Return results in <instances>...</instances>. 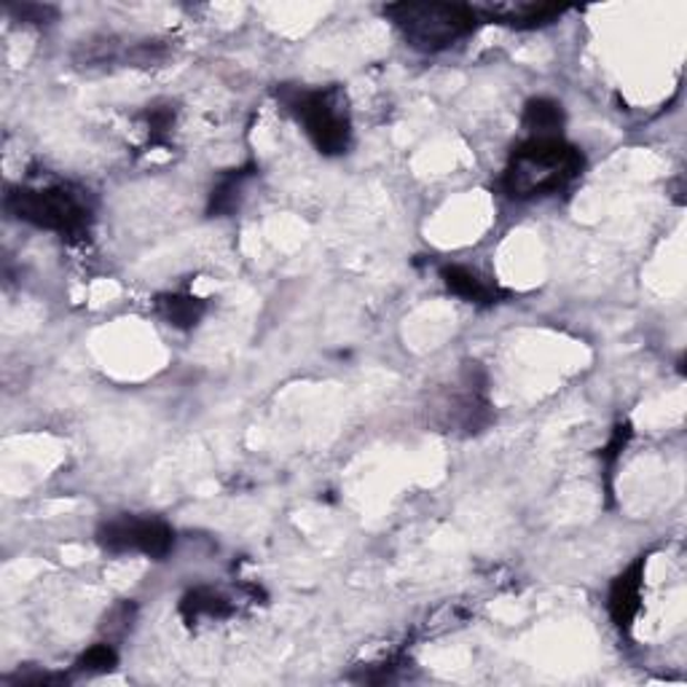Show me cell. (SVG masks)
Masks as SVG:
<instances>
[{
	"label": "cell",
	"mask_w": 687,
	"mask_h": 687,
	"mask_svg": "<svg viewBox=\"0 0 687 687\" xmlns=\"http://www.w3.org/2000/svg\"><path fill=\"white\" fill-rule=\"evenodd\" d=\"M6 213L17 221L30 223L36 229L57 231V234L75 236L89 234L92 226V202H89L87 191L73 189V185H17L6 194Z\"/></svg>",
	"instance_id": "3957f363"
},
{
	"label": "cell",
	"mask_w": 687,
	"mask_h": 687,
	"mask_svg": "<svg viewBox=\"0 0 687 687\" xmlns=\"http://www.w3.org/2000/svg\"><path fill=\"white\" fill-rule=\"evenodd\" d=\"M145 121H148V138H151L153 143H159V140L172 130L175 111H170V108H151V111L145 113Z\"/></svg>",
	"instance_id": "5bb4252c"
},
{
	"label": "cell",
	"mask_w": 687,
	"mask_h": 687,
	"mask_svg": "<svg viewBox=\"0 0 687 687\" xmlns=\"http://www.w3.org/2000/svg\"><path fill=\"white\" fill-rule=\"evenodd\" d=\"M384 17L401 30L411 49L438 54L457 47L481 24L475 6L467 3H393Z\"/></svg>",
	"instance_id": "277c9868"
},
{
	"label": "cell",
	"mask_w": 687,
	"mask_h": 687,
	"mask_svg": "<svg viewBox=\"0 0 687 687\" xmlns=\"http://www.w3.org/2000/svg\"><path fill=\"white\" fill-rule=\"evenodd\" d=\"M156 312L162 314L166 325L181 327V331H191V327H196L199 320L204 317L208 304H204L199 295L191 293H164L156 299Z\"/></svg>",
	"instance_id": "9c48e42d"
},
{
	"label": "cell",
	"mask_w": 687,
	"mask_h": 687,
	"mask_svg": "<svg viewBox=\"0 0 687 687\" xmlns=\"http://www.w3.org/2000/svg\"><path fill=\"white\" fill-rule=\"evenodd\" d=\"M441 280L454 295H459V299L471 301V304H478V306H494L507 295L505 291H499L494 282L484 280L478 272H473V269H465V266H443Z\"/></svg>",
	"instance_id": "ba28073f"
},
{
	"label": "cell",
	"mask_w": 687,
	"mask_h": 687,
	"mask_svg": "<svg viewBox=\"0 0 687 687\" xmlns=\"http://www.w3.org/2000/svg\"><path fill=\"white\" fill-rule=\"evenodd\" d=\"M522 124L529 132V138H550V134H558V130L564 127V111L554 100L535 98L526 102Z\"/></svg>",
	"instance_id": "7c38bea8"
},
{
	"label": "cell",
	"mask_w": 687,
	"mask_h": 687,
	"mask_svg": "<svg viewBox=\"0 0 687 687\" xmlns=\"http://www.w3.org/2000/svg\"><path fill=\"white\" fill-rule=\"evenodd\" d=\"M481 22H497L516 30H537L554 24L567 11V6L537 3V0H516V3H486L475 6Z\"/></svg>",
	"instance_id": "8992f818"
},
{
	"label": "cell",
	"mask_w": 687,
	"mask_h": 687,
	"mask_svg": "<svg viewBox=\"0 0 687 687\" xmlns=\"http://www.w3.org/2000/svg\"><path fill=\"white\" fill-rule=\"evenodd\" d=\"M14 14L22 19V22H33V24H47L51 19H57L54 6H41V3H22V6H9Z\"/></svg>",
	"instance_id": "9a60e30c"
},
{
	"label": "cell",
	"mask_w": 687,
	"mask_h": 687,
	"mask_svg": "<svg viewBox=\"0 0 687 687\" xmlns=\"http://www.w3.org/2000/svg\"><path fill=\"white\" fill-rule=\"evenodd\" d=\"M628 435H632V430H628V425H620L618 430H615V435L607 443L605 454H602L607 465H615V459L620 457V452H623V448H626V443H628Z\"/></svg>",
	"instance_id": "2e32d148"
},
{
	"label": "cell",
	"mask_w": 687,
	"mask_h": 687,
	"mask_svg": "<svg viewBox=\"0 0 687 687\" xmlns=\"http://www.w3.org/2000/svg\"><path fill=\"white\" fill-rule=\"evenodd\" d=\"M253 175H255V166L253 164L226 172V175H223L221 181L215 183L213 194H210L208 215L223 218V215L234 213V210L240 208V199H242V191H245V183Z\"/></svg>",
	"instance_id": "30bf717a"
},
{
	"label": "cell",
	"mask_w": 687,
	"mask_h": 687,
	"mask_svg": "<svg viewBox=\"0 0 687 687\" xmlns=\"http://www.w3.org/2000/svg\"><path fill=\"white\" fill-rule=\"evenodd\" d=\"M583 153L580 148L562 138H526L513 148L503 172V191L513 199L548 196L562 191L580 175Z\"/></svg>",
	"instance_id": "6da1fadb"
},
{
	"label": "cell",
	"mask_w": 687,
	"mask_h": 687,
	"mask_svg": "<svg viewBox=\"0 0 687 687\" xmlns=\"http://www.w3.org/2000/svg\"><path fill=\"white\" fill-rule=\"evenodd\" d=\"M98 543L108 554H143L151 558L170 556L175 548V529L162 518L119 516L98 529Z\"/></svg>",
	"instance_id": "5b68a950"
},
{
	"label": "cell",
	"mask_w": 687,
	"mask_h": 687,
	"mask_svg": "<svg viewBox=\"0 0 687 687\" xmlns=\"http://www.w3.org/2000/svg\"><path fill=\"white\" fill-rule=\"evenodd\" d=\"M277 100L304 127L306 138L323 156H342L352 145V119L342 87L306 89L282 83Z\"/></svg>",
	"instance_id": "7a4b0ae2"
},
{
	"label": "cell",
	"mask_w": 687,
	"mask_h": 687,
	"mask_svg": "<svg viewBox=\"0 0 687 687\" xmlns=\"http://www.w3.org/2000/svg\"><path fill=\"white\" fill-rule=\"evenodd\" d=\"M115 664H119V653H115V647L108 645V641H100V645H92L79 660H75V671L105 674V671H113Z\"/></svg>",
	"instance_id": "4fadbf2b"
},
{
	"label": "cell",
	"mask_w": 687,
	"mask_h": 687,
	"mask_svg": "<svg viewBox=\"0 0 687 687\" xmlns=\"http://www.w3.org/2000/svg\"><path fill=\"white\" fill-rule=\"evenodd\" d=\"M234 613V607H231V602L226 596L221 594V590L215 588H194L189 590V594L183 596L181 602V615L185 618V623H196L199 618H229V615Z\"/></svg>",
	"instance_id": "8fae6325"
},
{
	"label": "cell",
	"mask_w": 687,
	"mask_h": 687,
	"mask_svg": "<svg viewBox=\"0 0 687 687\" xmlns=\"http://www.w3.org/2000/svg\"><path fill=\"white\" fill-rule=\"evenodd\" d=\"M641 586H645V556L637 558L626 573L615 577L613 588H609V618L620 632H632L634 620H637L641 609Z\"/></svg>",
	"instance_id": "52a82bcc"
}]
</instances>
